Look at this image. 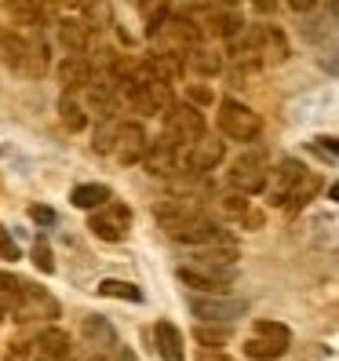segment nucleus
Instances as JSON below:
<instances>
[{"mask_svg": "<svg viewBox=\"0 0 339 361\" xmlns=\"http://www.w3.org/2000/svg\"><path fill=\"white\" fill-rule=\"evenodd\" d=\"M314 4H317V0H288V8H292V11H310Z\"/></svg>", "mask_w": 339, "mask_h": 361, "instance_id": "nucleus-43", "label": "nucleus"}, {"mask_svg": "<svg viewBox=\"0 0 339 361\" xmlns=\"http://www.w3.org/2000/svg\"><path fill=\"white\" fill-rule=\"evenodd\" d=\"M164 135L172 139L175 146H190L204 135V117L194 102H183V106H172L164 114Z\"/></svg>", "mask_w": 339, "mask_h": 361, "instance_id": "nucleus-9", "label": "nucleus"}, {"mask_svg": "<svg viewBox=\"0 0 339 361\" xmlns=\"http://www.w3.org/2000/svg\"><path fill=\"white\" fill-rule=\"evenodd\" d=\"M99 295H106V300H124V303H139L142 300V292L128 281H117V278H106L99 285Z\"/></svg>", "mask_w": 339, "mask_h": 361, "instance_id": "nucleus-27", "label": "nucleus"}, {"mask_svg": "<svg viewBox=\"0 0 339 361\" xmlns=\"http://www.w3.org/2000/svg\"><path fill=\"white\" fill-rule=\"evenodd\" d=\"M139 15H142V26H146V33H157L161 30V23L168 15H172V0H139Z\"/></svg>", "mask_w": 339, "mask_h": 361, "instance_id": "nucleus-26", "label": "nucleus"}, {"mask_svg": "<svg viewBox=\"0 0 339 361\" xmlns=\"http://www.w3.org/2000/svg\"><path fill=\"white\" fill-rule=\"evenodd\" d=\"M58 4H66V8H84L88 0H58Z\"/></svg>", "mask_w": 339, "mask_h": 361, "instance_id": "nucleus-45", "label": "nucleus"}, {"mask_svg": "<svg viewBox=\"0 0 339 361\" xmlns=\"http://www.w3.org/2000/svg\"><path fill=\"white\" fill-rule=\"evenodd\" d=\"M40 4H44V0H11V15L15 18H37Z\"/></svg>", "mask_w": 339, "mask_h": 361, "instance_id": "nucleus-36", "label": "nucleus"}, {"mask_svg": "<svg viewBox=\"0 0 339 361\" xmlns=\"http://www.w3.org/2000/svg\"><path fill=\"white\" fill-rule=\"evenodd\" d=\"M30 216H33L37 223H44V226H51V223H55V212H51V208H40V204L30 212Z\"/></svg>", "mask_w": 339, "mask_h": 361, "instance_id": "nucleus-41", "label": "nucleus"}, {"mask_svg": "<svg viewBox=\"0 0 339 361\" xmlns=\"http://www.w3.org/2000/svg\"><path fill=\"white\" fill-rule=\"evenodd\" d=\"M216 121H219V132L226 139H234V142H252V139H259V132H263L259 114L252 110V106L238 102V99H223Z\"/></svg>", "mask_w": 339, "mask_h": 361, "instance_id": "nucleus-5", "label": "nucleus"}, {"mask_svg": "<svg viewBox=\"0 0 339 361\" xmlns=\"http://www.w3.org/2000/svg\"><path fill=\"white\" fill-rule=\"evenodd\" d=\"M58 117H62V124H66L70 132H84L88 114H84V102L77 99V92H62V99H58Z\"/></svg>", "mask_w": 339, "mask_h": 361, "instance_id": "nucleus-22", "label": "nucleus"}, {"mask_svg": "<svg viewBox=\"0 0 339 361\" xmlns=\"http://www.w3.org/2000/svg\"><path fill=\"white\" fill-rule=\"evenodd\" d=\"M317 190H321V179H317L314 172H303V179L295 183V190L288 194L285 208H288V212H300V208H307V204L317 197Z\"/></svg>", "mask_w": 339, "mask_h": 361, "instance_id": "nucleus-25", "label": "nucleus"}, {"mask_svg": "<svg viewBox=\"0 0 339 361\" xmlns=\"http://www.w3.org/2000/svg\"><path fill=\"white\" fill-rule=\"evenodd\" d=\"M248 194H241V190H234V194H226V197H219L216 201V212L223 219H245V212H248V201H245Z\"/></svg>", "mask_w": 339, "mask_h": 361, "instance_id": "nucleus-29", "label": "nucleus"}, {"mask_svg": "<svg viewBox=\"0 0 339 361\" xmlns=\"http://www.w3.org/2000/svg\"><path fill=\"white\" fill-rule=\"evenodd\" d=\"M113 132H117V124L110 117H102V128L95 132V150L99 154H110V146H113Z\"/></svg>", "mask_w": 339, "mask_h": 361, "instance_id": "nucleus-34", "label": "nucleus"}, {"mask_svg": "<svg viewBox=\"0 0 339 361\" xmlns=\"http://www.w3.org/2000/svg\"><path fill=\"white\" fill-rule=\"evenodd\" d=\"M146 146H150V139H146L142 124H139V121H124V124H117V132H113L110 154H113L121 164H139L142 154H146Z\"/></svg>", "mask_w": 339, "mask_h": 361, "instance_id": "nucleus-11", "label": "nucleus"}, {"mask_svg": "<svg viewBox=\"0 0 339 361\" xmlns=\"http://www.w3.org/2000/svg\"><path fill=\"white\" fill-rule=\"evenodd\" d=\"M4 59L15 73L23 77H44L48 70V44L44 40H26V37H4Z\"/></svg>", "mask_w": 339, "mask_h": 361, "instance_id": "nucleus-4", "label": "nucleus"}, {"mask_svg": "<svg viewBox=\"0 0 339 361\" xmlns=\"http://www.w3.org/2000/svg\"><path fill=\"white\" fill-rule=\"evenodd\" d=\"M110 197H113L110 186H102V183H84V186H77L73 194H70L73 208H84V212H95L99 204H106Z\"/></svg>", "mask_w": 339, "mask_h": 361, "instance_id": "nucleus-23", "label": "nucleus"}, {"mask_svg": "<svg viewBox=\"0 0 339 361\" xmlns=\"http://www.w3.org/2000/svg\"><path fill=\"white\" fill-rule=\"evenodd\" d=\"M150 40L157 44L161 55L186 59L190 51L201 44V26H197V23H190V18H172V15H168L164 23H161V30H157Z\"/></svg>", "mask_w": 339, "mask_h": 361, "instance_id": "nucleus-3", "label": "nucleus"}, {"mask_svg": "<svg viewBox=\"0 0 339 361\" xmlns=\"http://www.w3.org/2000/svg\"><path fill=\"white\" fill-rule=\"evenodd\" d=\"M88 361H113V357H88Z\"/></svg>", "mask_w": 339, "mask_h": 361, "instance_id": "nucleus-47", "label": "nucleus"}, {"mask_svg": "<svg viewBox=\"0 0 339 361\" xmlns=\"http://www.w3.org/2000/svg\"><path fill=\"white\" fill-rule=\"evenodd\" d=\"M266 179H270V161L263 150H252L230 164V186L241 190V194H263Z\"/></svg>", "mask_w": 339, "mask_h": 361, "instance_id": "nucleus-8", "label": "nucleus"}, {"mask_svg": "<svg viewBox=\"0 0 339 361\" xmlns=\"http://www.w3.org/2000/svg\"><path fill=\"white\" fill-rule=\"evenodd\" d=\"M142 164H146V172L157 176V179L175 176V172H179V164H183V157H179V146H175L172 139H168V135H161V139H154L150 146H146Z\"/></svg>", "mask_w": 339, "mask_h": 361, "instance_id": "nucleus-13", "label": "nucleus"}, {"mask_svg": "<svg viewBox=\"0 0 339 361\" xmlns=\"http://www.w3.org/2000/svg\"><path fill=\"white\" fill-rule=\"evenodd\" d=\"M157 223L164 226V233L172 241H183V245H194V248H204V245H219V241H230V233L201 212V204L186 201V197H175V201H164L157 204Z\"/></svg>", "mask_w": 339, "mask_h": 361, "instance_id": "nucleus-1", "label": "nucleus"}, {"mask_svg": "<svg viewBox=\"0 0 339 361\" xmlns=\"http://www.w3.org/2000/svg\"><path fill=\"white\" fill-rule=\"evenodd\" d=\"M33 263H37V270H40V274H51V270H55L48 241H37V245H33Z\"/></svg>", "mask_w": 339, "mask_h": 361, "instance_id": "nucleus-35", "label": "nucleus"}, {"mask_svg": "<svg viewBox=\"0 0 339 361\" xmlns=\"http://www.w3.org/2000/svg\"><path fill=\"white\" fill-rule=\"evenodd\" d=\"M154 343H157L161 361H186V350H183V332H179L172 322H157V325H154Z\"/></svg>", "mask_w": 339, "mask_h": 361, "instance_id": "nucleus-19", "label": "nucleus"}, {"mask_svg": "<svg viewBox=\"0 0 339 361\" xmlns=\"http://www.w3.org/2000/svg\"><path fill=\"white\" fill-rule=\"evenodd\" d=\"M18 288H23V281H18L15 274L0 270V314H11V307L18 300Z\"/></svg>", "mask_w": 339, "mask_h": 361, "instance_id": "nucleus-30", "label": "nucleus"}, {"mask_svg": "<svg viewBox=\"0 0 339 361\" xmlns=\"http://www.w3.org/2000/svg\"><path fill=\"white\" fill-rule=\"evenodd\" d=\"M252 4H256V11L270 15V11H278V4H281V0H252Z\"/></svg>", "mask_w": 339, "mask_h": 361, "instance_id": "nucleus-42", "label": "nucleus"}, {"mask_svg": "<svg viewBox=\"0 0 339 361\" xmlns=\"http://www.w3.org/2000/svg\"><path fill=\"white\" fill-rule=\"evenodd\" d=\"M314 146H317V150H325V154H332V157H339V139H332V135L314 139Z\"/></svg>", "mask_w": 339, "mask_h": 361, "instance_id": "nucleus-40", "label": "nucleus"}, {"mask_svg": "<svg viewBox=\"0 0 339 361\" xmlns=\"http://www.w3.org/2000/svg\"><path fill=\"white\" fill-rule=\"evenodd\" d=\"M328 197H332V201L339 204V183H332V190H328Z\"/></svg>", "mask_w": 339, "mask_h": 361, "instance_id": "nucleus-46", "label": "nucleus"}, {"mask_svg": "<svg viewBox=\"0 0 339 361\" xmlns=\"http://www.w3.org/2000/svg\"><path fill=\"white\" fill-rule=\"evenodd\" d=\"M335 11H339V0H335Z\"/></svg>", "mask_w": 339, "mask_h": 361, "instance_id": "nucleus-49", "label": "nucleus"}, {"mask_svg": "<svg viewBox=\"0 0 339 361\" xmlns=\"http://www.w3.org/2000/svg\"><path fill=\"white\" fill-rule=\"evenodd\" d=\"M66 361H80V357H77V354H70V357H66Z\"/></svg>", "mask_w": 339, "mask_h": 361, "instance_id": "nucleus-48", "label": "nucleus"}, {"mask_svg": "<svg viewBox=\"0 0 339 361\" xmlns=\"http://www.w3.org/2000/svg\"><path fill=\"white\" fill-rule=\"evenodd\" d=\"M252 332H256V336H266V339H278V343H285V347H292V332H288V325H281V322H266V317H259Z\"/></svg>", "mask_w": 339, "mask_h": 361, "instance_id": "nucleus-32", "label": "nucleus"}, {"mask_svg": "<svg viewBox=\"0 0 339 361\" xmlns=\"http://www.w3.org/2000/svg\"><path fill=\"white\" fill-rule=\"evenodd\" d=\"M197 361H234V357L223 354V347H201L197 350Z\"/></svg>", "mask_w": 339, "mask_h": 361, "instance_id": "nucleus-39", "label": "nucleus"}, {"mask_svg": "<svg viewBox=\"0 0 339 361\" xmlns=\"http://www.w3.org/2000/svg\"><path fill=\"white\" fill-rule=\"evenodd\" d=\"M80 347L88 357H113L121 350V339H117V329L106 322V317L92 314L80 322Z\"/></svg>", "mask_w": 339, "mask_h": 361, "instance_id": "nucleus-10", "label": "nucleus"}, {"mask_svg": "<svg viewBox=\"0 0 339 361\" xmlns=\"http://www.w3.org/2000/svg\"><path fill=\"white\" fill-rule=\"evenodd\" d=\"M0 256H4V259H18V245L11 241L8 226H0Z\"/></svg>", "mask_w": 339, "mask_h": 361, "instance_id": "nucleus-38", "label": "nucleus"}, {"mask_svg": "<svg viewBox=\"0 0 339 361\" xmlns=\"http://www.w3.org/2000/svg\"><path fill=\"white\" fill-rule=\"evenodd\" d=\"M201 30L211 33V37L230 40V37H238V33L245 30V18H241V11H238L234 4H219V8H208V11H204Z\"/></svg>", "mask_w": 339, "mask_h": 361, "instance_id": "nucleus-15", "label": "nucleus"}, {"mask_svg": "<svg viewBox=\"0 0 339 361\" xmlns=\"http://www.w3.org/2000/svg\"><path fill=\"white\" fill-rule=\"evenodd\" d=\"M58 300L48 292V288H40L33 281H23V288H18V300L11 307V317L18 325H40V322H55L58 317Z\"/></svg>", "mask_w": 339, "mask_h": 361, "instance_id": "nucleus-2", "label": "nucleus"}, {"mask_svg": "<svg viewBox=\"0 0 339 361\" xmlns=\"http://www.w3.org/2000/svg\"><path fill=\"white\" fill-rule=\"evenodd\" d=\"M58 40L70 55H84L88 51V23H77V18H62L58 23Z\"/></svg>", "mask_w": 339, "mask_h": 361, "instance_id": "nucleus-21", "label": "nucleus"}, {"mask_svg": "<svg viewBox=\"0 0 339 361\" xmlns=\"http://www.w3.org/2000/svg\"><path fill=\"white\" fill-rule=\"evenodd\" d=\"M0 361H33V343H23V339H11L0 354Z\"/></svg>", "mask_w": 339, "mask_h": 361, "instance_id": "nucleus-33", "label": "nucleus"}, {"mask_svg": "<svg viewBox=\"0 0 339 361\" xmlns=\"http://www.w3.org/2000/svg\"><path fill=\"white\" fill-rule=\"evenodd\" d=\"M223 157H226V146L219 139H211V135H201L197 142L186 146L183 164L190 168V172H211V168H216Z\"/></svg>", "mask_w": 339, "mask_h": 361, "instance_id": "nucleus-16", "label": "nucleus"}, {"mask_svg": "<svg viewBox=\"0 0 339 361\" xmlns=\"http://www.w3.org/2000/svg\"><path fill=\"white\" fill-rule=\"evenodd\" d=\"M194 336H197V343H201V347H223L226 339H230L226 325H219V329H211V322H201V325L194 329Z\"/></svg>", "mask_w": 339, "mask_h": 361, "instance_id": "nucleus-31", "label": "nucleus"}, {"mask_svg": "<svg viewBox=\"0 0 339 361\" xmlns=\"http://www.w3.org/2000/svg\"><path fill=\"white\" fill-rule=\"evenodd\" d=\"M285 343H278V339H266V336H256L252 332L248 336V343H245V354L252 357V361H278V357H285Z\"/></svg>", "mask_w": 339, "mask_h": 361, "instance_id": "nucleus-24", "label": "nucleus"}, {"mask_svg": "<svg viewBox=\"0 0 339 361\" xmlns=\"http://www.w3.org/2000/svg\"><path fill=\"white\" fill-rule=\"evenodd\" d=\"M179 281L201 295H226L230 285H234V267H211V263L190 259L179 267Z\"/></svg>", "mask_w": 339, "mask_h": 361, "instance_id": "nucleus-6", "label": "nucleus"}, {"mask_svg": "<svg viewBox=\"0 0 339 361\" xmlns=\"http://www.w3.org/2000/svg\"><path fill=\"white\" fill-rule=\"evenodd\" d=\"M70 354H73V347H70V336L62 329L48 325V329L37 332V339H33V361H66Z\"/></svg>", "mask_w": 339, "mask_h": 361, "instance_id": "nucleus-17", "label": "nucleus"}, {"mask_svg": "<svg viewBox=\"0 0 339 361\" xmlns=\"http://www.w3.org/2000/svg\"><path fill=\"white\" fill-rule=\"evenodd\" d=\"M88 230L95 233L99 241H124L132 233V208L124 204V201H117V197H110L106 204H99L95 212H92V219H88Z\"/></svg>", "mask_w": 339, "mask_h": 361, "instance_id": "nucleus-7", "label": "nucleus"}, {"mask_svg": "<svg viewBox=\"0 0 339 361\" xmlns=\"http://www.w3.org/2000/svg\"><path fill=\"white\" fill-rule=\"evenodd\" d=\"M84 23L95 26V30L113 26V4L110 0H88V4H84Z\"/></svg>", "mask_w": 339, "mask_h": 361, "instance_id": "nucleus-28", "label": "nucleus"}, {"mask_svg": "<svg viewBox=\"0 0 339 361\" xmlns=\"http://www.w3.org/2000/svg\"><path fill=\"white\" fill-rule=\"evenodd\" d=\"M186 99L194 102V106H208V102H211V88H204V84H190Z\"/></svg>", "mask_w": 339, "mask_h": 361, "instance_id": "nucleus-37", "label": "nucleus"}, {"mask_svg": "<svg viewBox=\"0 0 339 361\" xmlns=\"http://www.w3.org/2000/svg\"><path fill=\"white\" fill-rule=\"evenodd\" d=\"M186 70L197 73V77H216V73H223V55H219L216 48L197 44L194 51L186 55Z\"/></svg>", "mask_w": 339, "mask_h": 361, "instance_id": "nucleus-20", "label": "nucleus"}, {"mask_svg": "<svg viewBox=\"0 0 339 361\" xmlns=\"http://www.w3.org/2000/svg\"><path fill=\"white\" fill-rule=\"evenodd\" d=\"M190 310H194L201 322L226 325V322H234V317L245 314V303L241 300H223V295H190Z\"/></svg>", "mask_w": 339, "mask_h": 361, "instance_id": "nucleus-12", "label": "nucleus"}, {"mask_svg": "<svg viewBox=\"0 0 339 361\" xmlns=\"http://www.w3.org/2000/svg\"><path fill=\"white\" fill-rule=\"evenodd\" d=\"M117 361H139V357H135V350H128V347H121V350H117Z\"/></svg>", "mask_w": 339, "mask_h": 361, "instance_id": "nucleus-44", "label": "nucleus"}, {"mask_svg": "<svg viewBox=\"0 0 339 361\" xmlns=\"http://www.w3.org/2000/svg\"><path fill=\"white\" fill-rule=\"evenodd\" d=\"M303 172L307 168L300 164V161H281L278 168H270V179H266V197H270V204H278V208H285V201H288V194L295 190V183L303 179Z\"/></svg>", "mask_w": 339, "mask_h": 361, "instance_id": "nucleus-14", "label": "nucleus"}, {"mask_svg": "<svg viewBox=\"0 0 339 361\" xmlns=\"http://www.w3.org/2000/svg\"><path fill=\"white\" fill-rule=\"evenodd\" d=\"M92 62H88V55H66L58 62V84L66 92H84L88 88V80H92Z\"/></svg>", "mask_w": 339, "mask_h": 361, "instance_id": "nucleus-18", "label": "nucleus"}]
</instances>
